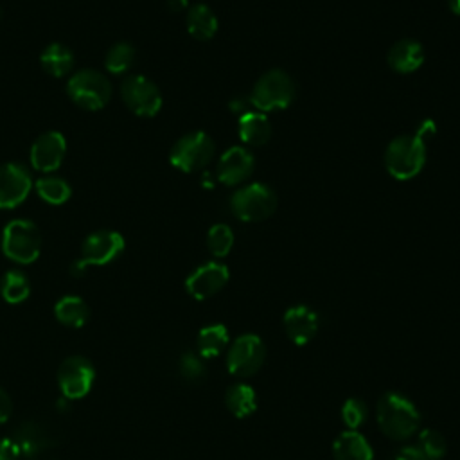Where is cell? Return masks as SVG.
<instances>
[{"mask_svg": "<svg viewBox=\"0 0 460 460\" xmlns=\"http://www.w3.org/2000/svg\"><path fill=\"white\" fill-rule=\"evenodd\" d=\"M437 128L433 120H422L413 135H401L394 138L385 151V167L388 174L399 181L415 178L426 165L428 142L433 138Z\"/></svg>", "mask_w": 460, "mask_h": 460, "instance_id": "cell-1", "label": "cell"}, {"mask_svg": "<svg viewBox=\"0 0 460 460\" xmlns=\"http://www.w3.org/2000/svg\"><path fill=\"white\" fill-rule=\"evenodd\" d=\"M377 424L392 440H406L419 429L420 415L410 399L386 392L377 402Z\"/></svg>", "mask_w": 460, "mask_h": 460, "instance_id": "cell-2", "label": "cell"}, {"mask_svg": "<svg viewBox=\"0 0 460 460\" xmlns=\"http://www.w3.org/2000/svg\"><path fill=\"white\" fill-rule=\"evenodd\" d=\"M295 92L291 75L280 68H271L259 77L248 101L261 113L286 110L295 101Z\"/></svg>", "mask_w": 460, "mask_h": 460, "instance_id": "cell-3", "label": "cell"}, {"mask_svg": "<svg viewBox=\"0 0 460 460\" xmlns=\"http://www.w3.org/2000/svg\"><path fill=\"white\" fill-rule=\"evenodd\" d=\"M277 194L266 183H250L237 189L230 198L232 214L241 221L268 219L277 208Z\"/></svg>", "mask_w": 460, "mask_h": 460, "instance_id": "cell-4", "label": "cell"}, {"mask_svg": "<svg viewBox=\"0 0 460 460\" xmlns=\"http://www.w3.org/2000/svg\"><path fill=\"white\" fill-rule=\"evenodd\" d=\"M216 151L214 140L205 131L183 135L171 149L169 162L183 172H196L208 165Z\"/></svg>", "mask_w": 460, "mask_h": 460, "instance_id": "cell-5", "label": "cell"}, {"mask_svg": "<svg viewBox=\"0 0 460 460\" xmlns=\"http://www.w3.org/2000/svg\"><path fill=\"white\" fill-rule=\"evenodd\" d=\"M124 250V237L113 230H99L90 234L81 246V259H77L70 271L81 277L88 266H102L111 262Z\"/></svg>", "mask_w": 460, "mask_h": 460, "instance_id": "cell-6", "label": "cell"}, {"mask_svg": "<svg viewBox=\"0 0 460 460\" xmlns=\"http://www.w3.org/2000/svg\"><path fill=\"white\" fill-rule=\"evenodd\" d=\"M41 248L40 230L27 219H13L2 234L4 253L20 264H29L38 259Z\"/></svg>", "mask_w": 460, "mask_h": 460, "instance_id": "cell-7", "label": "cell"}, {"mask_svg": "<svg viewBox=\"0 0 460 460\" xmlns=\"http://www.w3.org/2000/svg\"><path fill=\"white\" fill-rule=\"evenodd\" d=\"M70 99L86 110H101L111 95L110 81L95 70H79L66 83Z\"/></svg>", "mask_w": 460, "mask_h": 460, "instance_id": "cell-8", "label": "cell"}, {"mask_svg": "<svg viewBox=\"0 0 460 460\" xmlns=\"http://www.w3.org/2000/svg\"><path fill=\"white\" fill-rule=\"evenodd\" d=\"M266 358V349L259 336L243 334L232 341L226 352V367L232 376L250 377L259 372Z\"/></svg>", "mask_w": 460, "mask_h": 460, "instance_id": "cell-9", "label": "cell"}, {"mask_svg": "<svg viewBox=\"0 0 460 460\" xmlns=\"http://www.w3.org/2000/svg\"><path fill=\"white\" fill-rule=\"evenodd\" d=\"M120 95L126 106L140 117H155L162 108L158 86L144 75H129L122 81Z\"/></svg>", "mask_w": 460, "mask_h": 460, "instance_id": "cell-10", "label": "cell"}, {"mask_svg": "<svg viewBox=\"0 0 460 460\" xmlns=\"http://www.w3.org/2000/svg\"><path fill=\"white\" fill-rule=\"evenodd\" d=\"M93 379V365L83 356H70L58 368V385L68 401L84 397L90 392Z\"/></svg>", "mask_w": 460, "mask_h": 460, "instance_id": "cell-11", "label": "cell"}, {"mask_svg": "<svg viewBox=\"0 0 460 460\" xmlns=\"http://www.w3.org/2000/svg\"><path fill=\"white\" fill-rule=\"evenodd\" d=\"M230 279L228 268L221 262H205L196 268L185 280L187 293L196 300H205L219 293Z\"/></svg>", "mask_w": 460, "mask_h": 460, "instance_id": "cell-12", "label": "cell"}, {"mask_svg": "<svg viewBox=\"0 0 460 460\" xmlns=\"http://www.w3.org/2000/svg\"><path fill=\"white\" fill-rule=\"evenodd\" d=\"M253 165H255L253 155L244 147L234 146L226 149L217 162V167H216L217 181L228 187L239 185L252 176Z\"/></svg>", "mask_w": 460, "mask_h": 460, "instance_id": "cell-13", "label": "cell"}, {"mask_svg": "<svg viewBox=\"0 0 460 460\" xmlns=\"http://www.w3.org/2000/svg\"><path fill=\"white\" fill-rule=\"evenodd\" d=\"M31 190V174L22 164H5L0 167V208L20 205Z\"/></svg>", "mask_w": 460, "mask_h": 460, "instance_id": "cell-14", "label": "cell"}, {"mask_svg": "<svg viewBox=\"0 0 460 460\" xmlns=\"http://www.w3.org/2000/svg\"><path fill=\"white\" fill-rule=\"evenodd\" d=\"M65 151L66 144L63 135L58 131H47L34 140L31 147V164L34 169L43 172L56 171L65 158Z\"/></svg>", "mask_w": 460, "mask_h": 460, "instance_id": "cell-15", "label": "cell"}, {"mask_svg": "<svg viewBox=\"0 0 460 460\" xmlns=\"http://www.w3.org/2000/svg\"><path fill=\"white\" fill-rule=\"evenodd\" d=\"M282 323L288 338L302 347L314 338L318 331V314L307 305H293L284 313Z\"/></svg>", "mask_w": 460, "mask_h": 460, "instance_id": "cell-16", "label": "cell"}, {"mask_svg": "<svg viewBox=\"0 0 460 460\" xmlns=\"http://www.w3.org/2000/svg\"><path fill=\"white\" fill-rule=\"evenodd\" d=\"M388 66L397 74H411L424 63V49L419 41L404 38L394 43L386 56Z\"/></svg>", "mask_w": 460, "mask_h": 460, "instance_id": "cell-17", "label": "cell"}, {"mask_svg": "<svg viewBox=\"0 0 460 460\" xmlns=\"http://www.w3.org/2000/svg\"><path fill=\"white\" fill-rule=\"evenodd\" d=\"M11 438L18 446L22 460H36L52 444L47 431L32 420L22 422Z\"/></svg>", "mask_w": 460, "mask_h": 460, "instance_id": "cell-18", "label": "cell"}, {"mask_svg": "<svg viewBox=\"0 0 460 460\" xmlns=\"http://www.w3.org/2000/svg\"><path fill=\"white\" fill-rule=\"evenodd\" d=\"M334 460H374V451L358 431H343L332 444Z\"/></svg>", "mask_w": 460, "mask_h": 460, "instance_id": "cell-19", "label": "cell"}, {"mask_svg": "<svg viewBox=\"0 0 460 460\" xmlns=\"http://www.w3.org/2000/svg\"><path fill=\"white\" fill-rule=\"evenodd\" d=\"M239 137L244 144L252 147L264 146L271 137V124L268 117L261 111H248L243 117H239L237 124Z\"/></svg>", "mask_w": 460, "mask_h": 460, "instance_id": "cell-20", "label": "cell"}, {"mask_svg": "<svg viewBox=\"0 0 460 460\" xmlns=\"http://www.w3.org/2000/svg\"><path fill=\"white\" fill-rule=\"evenodd\" d=\"M187 31L190 32V36L201 41L214 38V34L217 32V18L212 9L205 4L192 5L187 11Z\"/></svg>", "mask_w": 460, "mask_h": 460, "instance_id": "cell-21", "label": "cell"}, {"mask_svg": "<svg viewBox=\"0 0 460 460\" xmlns=\"http://www.w3.org/2000/svg\"><path fill=\"white\" fill-rule=\"evenodd\" d=\"M225 402L230 413L237 419L250 417L257 408V395L252 386L244 383L232 385L225 394Z\"/></svg>", "mask_w": 460, "mask_h": 460, "instance_id": "cell-22", "label": "cell"}, {"mask_svg": "<svg viewBox=\"0 0 460 460\" xmlns=\"http://www.w3.org/2000/svg\"><path fill=\"white\" fill-rule=\"evenodd\" d=\"M196 345H198L199 356L205 358V359L219 356L228 347V331H226V327L221 325V323L203 327L198 332Z\"/></svg>", "mask_w": 460, "mask_h": 460, "instance_id": "cell-23", "label": "cell"}, {"mask_svg": "<svg viewBox=\"0 0 460 460\" xmlns=\"http://www.w3.org/2000/svg\"><path fill=\"white\" fill-rule=\"evenodd\" d=\"M54 314L66 327H83L88 320L90 311H88V305L84 304L83 298L74 296V295H66V296H63L56 302Z\"/></svg>", "mask_w": 460, "mask_h": 460, "instance_id": "cell-24", "label": "cell"}, {"mask_svg": "<svg viewBox=\"0 0 460 460\" xmlns=\"http://www.w3.org/2000/svg\"><path fill=\"white\" fill-rule=\"evenodd\" d=\"M41 66L54 77H63L74 65V56L63 43H50L40 56Z\"/></svg>", "mask_w": 460, "mask_h": 460, "instance_id": "cell-25", "label": "cell"}, {"mask_svg": "<svg viewBox=\"0 0 460 460\" xmlns=\"http://www.w3.org/2000/svg\"><path fill=\"white\" fill-rule=\"evenodd\" d=\"M0 293L5 302L20 304L31 293V284L27 277L18 270H9L0 280Z\"/></svg>", "mask_w": 460, "mask_h": 460, "instance_id": "cell-26", "label": "cell"}, {"mask_svg": "<svg viewBox=\"0 0 460 460\" xmlns=\"http://www.w3.org/2000/svg\"><path fill=\"white\" fill-rule=\"evenodd\" d=\"M36 190H38L40 198L45 199L50 205H61L72 194L70 185L63 178H54V176H47V178L38 180L36 181Z\"/></svg>", "mask_w": 460, "mask_h": 460, "instance_id": "cell-27", "label": "cell"}, {"mask_svg": "<svg viewBox=\"0 0 460 460\" xmlns=\"http://www.w3.org/2000/svg\"><path fill=\"white\" fill-rule=\"evenodd\" d=\"M135 61V49L129 43H115L106 54V68L111 74H124L133 66Z\"/></svg>", "mask_w": 460, "mask_h": 460, "instance_id": "cell-28", "label": "cell"}, {"mask_svg": "<svg viewBox=\"0 0 460 460\" xmlns=\"http://www.w3.org/2000/svg\"><path fill=\"white\" fill-rule=\"evenodd\" d=\"M207 246L214 257H225L234 246V232L228 225L217 223L207 234Z\"/></svg>", "mask_w": 460, "mask_h": 460, "instance_id": "cell-29", "label": "cell"}, {"mask_svg": "<svg viewBox=\"0 0 460 460\" xmlns=\"http://www.w3.org/2000/svg\"><path fill=\"white\" fill-rule=\"evenodd\" d=\"M417 447L426 460H442L447 449L444 437L435 429H422L419 433Z\"/></svg>", "mask_w": 460, "mask_h": 460, "instance_id": "cell-30", "label": "cell"}, {"mask_svg": "<svg viewBox=\"0 0 460 460\" xmlns=\"http://www.w3.org/2000/svg\"><path fill=\"white\" fill-rule=\"evenodd\" d=\"M367 415H368V410L361 399H356V397L347 399L345 404L341 406L343 424L352 431H356L367 420Z\"/></svg>", "mask_w": 460, "mask_h": 460, "instance_id": "cell-31", "label": "cell"}, {"mask_svg": "<svg viewBox=\"0 0 460 460\" xmlns=\"http://www.w3.org/2000/svg\"><path fill=\"white\" fill-rule=\"evenodd\" d=\"M178 367H180L181 377H185L187 381H199L205 376V365L201 358L192 352L181 354Z\"/></svg>", "mask_w": 460, "mask_h": 460, "instance_id": "cell-32", "label": "cell"}, {"mask_svg": "<svg viewBox=\"0 0 460 460\" xmlns=\"http://www.w3.org/2000/svg\"><path fill=\"white\" fill-rule=\"evenodd\" d=\"M0 460H22L13 438H0Z\"/></svg>", "mask_w": 460, "mask_h": 460, "instance_id": "cell-33", "label": "cell"}, {"mask_svg": "<svg viewBox=\"0 0 460 460\" xmlns=\"http://www.w3.org/2000/svg\"><path fill=\"white\" fill-rule=\"evenodd\" d=\"M392 460H426L424 455L419 451L417 446H404L401 447Z\"/></svg>", "mask_w": 460, "mask_h": 460, "instance_id": "cell-34", "label": "cell"}, {"mask_svg": "<svg viewBox=\"0 0 460 460\" xmlns=\"http://www.w3.org/2000/svg\"><path fill=\"white\" fill-rule=\"evenodd\" d=\"M13 413V402L9 395L0 388V424H4Z\"/></svg>", "mask_w": 460, "mask_h": 460, "instance_id": "cell-35", "label": "cell"}, {"mask_svg": "<svg viewBox=\"0 0 460 460\" xmlns=\"http://www.w3.org/2000/svg\"><path fill=\"white\" fill-rule=\"evenodd\" d=\"M248 102H250V101L235 99V101H232V102H230V111H232V113H237L239 117H243L244 113H248V111H250V110H248V106H246Z\"/></svg>", "mask_w": 460, "mask_h": 460, "instance_id": "cell-36", "label": "cell"}, {"mask_svg": "<svg viewBox=\"0 0 460 460\" xmlns=\"http://www.w3.org/2000/svg\"><path fill=\"white\" fill-rule=\"evenodd\" d=\"M189 0H169V5L172 11H181L183 7H187Z\"/></svg>", "mask_w": 460, "mask_h": 460, "instance_id": "cell-37", "label": "cell"}, {"mask_svg": "<svg viewBox=\"0 0 460 460\" xmlns=\"http://www.w3.org/2000/svg\"><path fill=\"white\" fill-rule=\"evenodd\" d=\"M447 4H449V9H451L456 16H460V0H447Z\"/></svg>", "mask_w": 460, "mask_h": 460, "instance_id": "cell-38", "label": "cell"}]
</instances>
